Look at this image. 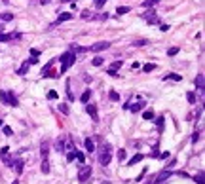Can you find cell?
I'll return each instance as SVG.
<instances>
[{
  "label": "cell",
  "mask_w": 205,
  "mask_h": 184,
  "mask_svg": "<svg viewBox=\"0 0 205 184\" xmlns=\"http://www.w3.org/2000/svg\"><path fill=\"white\" fill-rule=\"evenodd\" d=\"M63 65H61V74H65L68 68H71L72 65H74V61H76V55L72 53V51H66V53H63L61 55V59H59Z\"/></svg>",
  "instance_id": "6da1fadb"
},
{
  "label": "cell",
  "mask_w": 205,
  "mask_h": 184,
  "mask_svg": "<svg viewBox=\"0 0 205 184\" xmlns=\"http://www.w3.org/2000/svg\"><path fill=\"white\" fill-rule=\"evenodd\" d=\"M110 157H112V154H110V144H103V146L99 148V162H101V165H108V163H110Z\"/></svg>",
  "instance_id": "7a4b0ae2"
},
{
  "label": "cell",
  "mask_w": 205,
  "mask_h": 184,
  "mask_svg": "<svg viewBox=\"0 0 205 184\" xmlns=\"http://www.w3.org/2000/svg\"><path fill=\"white\" fill-rule=\"evenodd\" d=\"M89 177H91V167H89V165H84V167L80 169V173H78V180H80V182H87Z\"/></svg>",
  "instance_id": "3957f363"
},
{
  "label": "cell",
  "mask_w": 205,
  "mask_h": 184,
  "mask_svg": "<svg viewBox=\"0 0 205 184\" xmlns=\"http://www.w3.org/2000/svg\"><path fill=\"white\" fill-rule=\"evenodd\" d=\"M122 65H124V63H122V59H120V61H114V63L108 66V70H106V72H108L110 76H118V68H120Z\"/></svg>",
  "instance_id": "277c9868"
},
{
  "label": "cell",
  "mask_w": 205,
  "mask_h": 184,
  "mask_svg": "<svg viewBox=\"0 0 205 184\" xmlns=\"http://www.w3.org/2000/svg\"><path fill=\"white\" fill-rule=\"evenodd\" d=\"M40 154H42V159H48L50 157V143L48 141H44L40 144Z\"/></svg>",
  "instance_id": "5b68a950"
},
{
  "label": "cell",
  "mask_w": 205,
  "mask_h": 184,
  "mask_svg": "<svg viewBox=\"0 0 205 184\" xmlns=\"http://www.w3.org/2000/svg\"><path fill=\"white\" fill-rule=\"evenodd\" d=\"M0 156H2V159H4V163L12 167V163H13V162H12V159H10V148H8V146H4L2 150H0Z\"/></svg>",
  "instance_id": "8992f818"
},
{
  "label": "cell",
  "mask_w": 205,
  "mask_h": 184,
  "mask_svg": "<svg viewBox=\"0 0 205 184\" xmlns=\"http://www.w3.org/2000/svg\"><path fill=\"white\" fill-rule=\"evenodd\" d=\"M108 46H110V42H97V44H93V46H91V51H103V50H106L108 48Z\"/></svg>",
  "instance_id": "52a82bcc"
},
{
  "label": "cell",
  "mask_w": 205,
  "mask_h": 184,
  "mask_svg": "<svg viewBox=\"0 0 205 184\" xmlns=\"http://www.w3.org/2000/svg\"><path fill=\"white\" fill-rule=\"evenodd\" d=\"M85 110H87V114L91 116V120H93V122H99V116H97V108H95V104H87V106H85Z\"/></svg>",
  "instance_id": "ba28073f"
},
{
  "label": "cell",
  "mask_w": 205,
  "mask_h": 184,
  "mask_svg": "<svg viewBox=\"0 0 205 184\" xmlns=\"http://www.w3.org/2000/svg\"><path fill=\"white\" fill-rule=\"evenodd\" d=\"M144 19H146L148 23H158V21H159V19H158V15H156V12H152V10L144 13Z\"/></svg>",
  "instance_id": "9c48e42d"
},
{
  "label": "cell",
  "mask_w": 205,
  "mask_h": 184,
  "mask_svg": "<svg viewBox=\"0 0 205 184\" xmlns=\"http://www.w3.org/2000/svg\"><path fill=\"white\" fill-rule=\"evenodd\" d=\"M72 19V13L71 12H63V13H59V23H65V21H71Z\"/></svg>",
  "instance_id": "30bf717a"
},
{
  "label": "cell",
  "mask_w": 205,
  "mask_h": 184,
  "mask_svg": "<svg viewBox=\"0 0 205 184\" xmlns=\"http://www.w3.org/2000/svg\"><path fill=\"white\" fill-rule=\"evenodd\" d=\"M13 165H15V173H17V175H21V173H23V169H25V163H23L21 159H17L15 163H12V167H13Z\"/></svg>",
  "instance_id": "8fae6325"
},
{
  "label": "cell",
  "mask_w": 205,
  "mask_h": 184,
  "mask_svg": "<svg viewBox=\"0 0 205 184\" xmlns=\"http://www.w3.org/2000/svg\"><path fill=\"white\" fill-rule=\"evenodd\" d=\"M143 157H144L143 154H135V156H133V157L129 159V162H127V165H135V163H139V162H141Z\"/></svg>",
  "instance_id": "7c38bea8"
},
{
  "label": "cell",
  "mask_w": 205,
  "mask_h": 184,
  "mask_svg": "<svg viewBox=\"0 0 205 184\" xmlns=\"http://www.w3.org/2000/svg\"><path fill=\"white\" fill-rule=\"evenodd\" d=\"M85 150L87 152H95V144H93V139H85Z\"/></svg>",
  "instance_id": "4fadbf2b"
},
{
  "label": "cell",
  "mask_w": 205,
  "mask_h": 184,
  "mask_svg": "<svg viewBox=\"0 0 205 184\" xmlns=\"http://www.w3.org/2000/svg\"><path fill=\"white\" fill-rule=\"evenodd\" d=\"M29 66H31V65H29V61H25V63H23V65H21V68H19V70H17V74H21V76H25V74H27V70H29Z\"/></svg>",
  "instance_id": "5bb4252c"
},
{
  "label": "cell",
  "mask_w": 205,
  "mask_h": 184,
  "mask_svg": "<svg viewBox=\"0 0 205 184\" xmlns=\"http://www.w3.org/2000/svg\"><path fill=\"white\" fill-rule=\"evenodd\" d=\"M19 34H2V32H0V42H10V40H13Z\"/></svg>",
  "instance_id": "9a60e30c"
},
{
  "label": "cell",
  "mask_w": 205,
  "mask_h": 184,
  "mask_svg": "<svg viewBox=\"0 0 205 184\" xmlns=\"http://www.w3.org/2000/svg\"><path fill=\"white\" fill-rule=\"evenodd\" d=\"M42 173L44 175L50 173V159H42Z\"/></svg>",
  "instance_id": "2e32d148"
},
{
  "label": "cell",
  "mask_w": 205,
  "mask_h": 184,
  "mask_svg": "<svg viewBox=\"0 0 205 184\" xmlns=\"http://www.w3.org/2000/svg\"><path fill=\"white\" fill-rule=\"evenodd\" d=\"M164 80H173V82H180L182 78H180V74H173V72H171V74H165V76H164Z\"/></svg>",
  "instance_id": "e0dca14e"
},
{
  "label": "cell",
  "mask_w": 205,
  "mask_h": 184,
  "mask_svg": "<svg viewBox=\"0 0 205 184\" xmlns=\"http://www.w3.org/2000/svg\"><path fill=\"white\" fill-rule=\"evenodd\" d=\"M203 84H205L203 74H198V76H196V85H198V89H203Z\"/></svg>",
  "instance_id": "ac0fdd59"
},
{
  "label": "cell",
  "mask_w": 205,
  "mask_h": 184,
  "mask_svg": "<svg viewBox=\"0 0 205 184\" xmlns=\"http://www.w3.org/2000/svg\"><path fill=\"white\" fill-rule=\"evenodd\" d=\"M74 55H78V53H85L87 51V48H82V46H72V50H71Z\"/></svg>",
  "instance_id": "d6986e66"
},
{
  "label": "cell",
  "mask_w": 205,
  "mask_h": 184,
  "mask_svg": "<svg viewBox=\"0 0 205 184\" xmlns=\"http://www.w3.org/2000/svg\"><path fill=\"white\" fill-rule=\"evenodd\" d=\"M143 118L148 120V122H152V120H154V112H152V110H144V112H143Z\"/></svg>",
  "instance_id": "ffe728a7"
},
{
  "label": "cell",
  "mask_w": 205,
  "mask_h": 184,
  "mask_svg": "<svg viewBox=\"0 0 205 184\" xmlns=\"http://www.w3.org/2000/svg\"><path fill=\"white\" fill-rule=\"evenodd\" d=\"M8 104H12V106H17V97H15L13 93H8Z\"/></svg>",
  "instance_id": "44dd1931"
},
{
  "label": "cell",
  "mask_w": 205,
  "mask_h": 184,
  "mask_svg": "<svg viewBox=\"0 0 205 184\" xmlns=\"http://www.w3.org/2000/svg\"><path fill=\"white\" fill-rule=\"evenodd\" d=\"M89 97H91V91H89V89H85L84 93H82V97H80V101H82V103H87V101H89Z\"/></svg>",
  "instance_id": "7402d4cb"
},
{
  "label": "cell",
  "mask_w": 205,
  "mask_h": 184,
  "mask_svg": "<svg viewBox=\"0 0 205 184\" xmlns=\"http://www.w3.org/2000/svg\"><path fill=\"white\" fill-rule=\"evenodd\" d=\"M93 15H95V13L89 12V10H84V12H82V19H93Z\"/></svg>",
  "instance_id": "603a6c76"
},
{
  "label": "cell",
  "mask_w": 205,
  "mask_h": 184,
  "mask_svg": "<svg viewBox=\"0 0 205 184\" xmlns=\"http://www.w3.org/2000/svg\"><path fill=\"white\" fill-rule=\"evenodd\" d=\"M154 68H156V65H154V63H148V65L143 66V72H152Z\"/></svg>",
  "instance_id": "cb8c5ba5"
},
{
  "label": "cell",
  "mask_w": 205,
  "mask_h": 184,
  "mask_svg": "<svg viewBox=\"0 0 205 184\" xmlns=\"http://www.w3.org/2000/svg\"><path fill=\"white\" fill-rule=\"evenodd\" d=\"M131 8L129 6H118V10H116V13H120V15H124V13H127Z\"/></svg>",
  "instance_id": "d4e9b609"
},
{
  "label": "cell",
  "mask_w": 205,
  "mask_h": 184,
  "mask_svg": "<svg viewBox=\"0 0 205 184\" xmlns=\"http://www.w3.org/2000/svg\"><path fill=\"white\" fill-rule=\"evenodd\" d=\"M55 148H57V152H63V150H65V143H63L61 139H57V141H55Z\"/></svg>",
  "instance_id": "484cf974"
},
{
  "label": "cell",
  "mask_w": 205,
  "mask_h": 184,
  "mask_svg": "<svg viewBox=\"0 0 205 184\" xmlns=\"http://www.w3.org/2000/svg\"><path fill=\"white\" fill-rule=\"evenodd\" d=\"M143 108H144V103H143V101H141V103H137V104H133V106H131V110H133V112H139V110H143Z\"/></svg>",
  "instance_id": "4316f807"
},
{
  "label": "cell",
  "mask_w": 205,
  "mask_h": 184,
  "mask_svg": "<svg viewBox=\"0 0 205 184\" xmlns=\"http://www.w3.org/2000/svg\"><path fill=\"white\" fill-rule=\"evenodd\" d=\"M186 99H188L190 104H196V93H192V91H190V93H186Z\"/></svg>",
  "instance_id": "83f0119b"
},
{
  "label": "cell",
  "mask_w": 205,
  "mask_h": 184,
  "mask_svg": "<svg viewBox=\"0 0 205 184\" xmlns=\"http://www.w3.org/2000/svg\"><path fill=\"white\" fill-rule=\"evenodd\" d=\"M169 175H171L169 171H165V173H162V175H159V177H158V180H156V182H164L165 178H169Z\"/></svg>",
  "instance_id": "f1b7e54d"
},
{
  "label": "cell",
  "mask_w": 205,
  "mask_h": 184,
  "mask_svg": "<svg viewBox=\"0 0 205 184\" xmlns=\"http://www.w3.org/2000/svg\"><path fill=\"white\" fill-rule=\"evenodd\" d=\"M108 99H110V101H120V95L116 93V91H110V93H108Z\"/></svg>",
  "instance_id": "f546056e"
},
{
  "label": "cell",
  "mask_w": 205,
  "mask_h": 184,
  "mask_svg": "<svg viewBox=\"0 0 205 184\" xmlns=\"http://www.w3.org/2000/svg\"><path fill=\"white\" fill-rule=\"evenodd\" d=\"M0 101H2V104H8V93L6 91H0Z\"/></svg>",
  "instance_id": "4dcf8cb0"
},
{
  "label": "cell",
  "mask_w": 205,
  "mask_h": 184,
  "mask_svg": "<svg viewBox=\"0 0 205 184\" xmlns=\"http://www.w3.org/2000/svg\"><path fill=\"white\" fill-rule=\"evenodd\" d=\"M156 125H158V131L162 133V131H164V118H158V120H156Z\"/></svg>",
  "instance_id": "1f68e13d"
},
{
  "label": "cell",
  "mask_w": 205,
  "mask_h": 184,
  "mask_svg": "<svg viewBox=\"0 0 205 184\" xmlns=\"http://www.w3.org/2000/svg\"><path fill=\"white\" fill-rule=\"evenodd\" d=\"M66 95H68V99H71V101L74 99V95H72V91H71V82H68V80H66Z\"/></svg>",
  "instance_id": "d6a6232c"
},
{
  "label": "cell",
  "mask_w": 205,
  "mask_h": 184,
  "mask_svg": "<svg viewBox=\"0 0 205 184\" xmlns=\"http://www.w3.org/2000/svg\"><path fill=\"white\" fill-rule=\"evenodd\" d=\"M93 19H97V21H106V19H108V13H99V15H93Z\"/></svg>",
  "instance_id": "836d02e7"
},
{
  "label": "cell",
  "mask_w": 205,
  "mask_h": 184,
  "mask_svg": "<svg viewBox=\"0 0 205 184\" xmlns=\"http://www.w3.org/2000/svg\"><path fill=\"white\" fill-rule=\"evenodd\" d=\"M74 157L78 159V163H82V165H84V162H85V157H84V154H82V152H76V156H74Z\"/></svg>",
  "instance_id": "e575fe53"
},
{
  "label": "cell",
  "mask_w": 205,
  "mask_h": 184,
  "mask_svg": "<svg viewBox=\"0 0 205 184\" xmlns=\"http://www.w3.org/2000/svg\"><path fill=\"white\" fill-rule=\"evenodd\" d=\"M0 19H2V21H12L13 19V13H2V15H0Z\"/></svg>",
  "instance_id": "d590c367"
},
{
  "label": "cell",
  "mask_w": 205,
  "mask_h": 184,
  "mask_svg": "<svg viewBox=\"0 0 205 184\" xmlns=\"http://www.w3.org/2000/svg\"><path fill=\"white\" fill-rule=\"evenodd\" d=\"M103 63H105V59H103V57H95V59H93V66H101Z\"/></svg>",
  "instance_id": "8d00e7d4"
},
{
  "label": "cell",
  "mask_w": 205,
  "mask_h": 184,
  "mask_svg": "<svg viewBox=\"0 0 205 184\" xmlns=\"http://www.w3.org/2000/svg\"><path fill=\"white\" fill-rule=\"evenodd\" d=\"M156 4V0H144V2H143V8H152Z\"/></svg>",
  "instance_id": "74e56055"
},
{
  "label": "cell",
  "mask_w": 205,
  "mask_h": 184,
  "mask_svg": "<svg viewBox=\"0 0 205 184\" xmlns=\"http://www.w3.org/2000/svg\"><path fill=\"white\" fill-rule=\"evenodd\" d=\"M105 2H106V0H93L95 8H103V6H105Z\"/></svg>",
  "instance_id": "f35d334b"
},
{
  "label": "cell",
  "mask_w": 205,
  "mask_h": 184,
  "mask_svg": "<svg viewBox=\"0 0 205 184\" xmlns=\"http://www.w3.org/2000/svg\"><path fill=\"white\" fill-rule=\"evenodd\" d=\"M118 159H120V162L125 159V150H118Z\"/></svg>",
  "instance_id": "ab89813d"
},
{
  "label": "cell",
  "mask_w": 205,
  "mask_h": 184,
  "mask_svg": "<svg viewBox=\"0 0 205 184\" xmlns=\"http://www.w3.org/2000/svg\"><path fill=\"white\" fill-rule=\"evenodd\" d=\"M167 53H169V57H175V55L178 53V48H171V50H169Z\"/></svg>",
  "instance_id": "60d3db41"
},
{
  "label": "cell",
  "mask_w": 205,
  "mask_h": 184,
  "mask_svg": "<svg viewBox=\"0 0 205 184\" xmlns=\"http://www.w3.org/2000/svg\"><path fill=\"white\" fill-rule=\"evenodd\" d=\"M2 131H4V135H8V137L13 133V131H12V127H8V125H4V127H2Z\"/></svg>",
  "instance_id": "b9f144b4"
},
{
  "label": "cell",
  "mask_w": 205,
  "mask_h": 184,
  "mask_svg": "<svg viewBox=\"0 0 205 184\" xmlns=\"http://www.w3.org/2000/svg\"><path fill=\"white\" fill-rule=\"evenodd\" d=\"M148 42L146 40H137V42H133V46H139V48H141V46H146Z\"/></svg>",
  "instance_id": "7bdbcfd3"
},
{
  "label": "cell",
  "mask_w": 205,
  "mask_h": 184,
  "mask_svg": "<svg viewBox=\"0 0 205 184\" xmlns=\"http://www.w3.org/2000/svg\"><path fill=\"white\" fill-rule=\"evenodd\" d=\"M74 156H76V150H74V152H68V156H66V162H72V159H74Z\"/></svg>",
  "instance_id": "ee69618b"
},
{
  "label": "cell",
  "mask_w": 205,
  "mask_h": 184,
  "mask_svg": "<svg viewBox=\"0 0 205 184\" xmlns=\"http://www.w3.org/2000/svg\"><path fill=\"white\" fill-rule=\"evenodd\" d=\"M59 110H61L63 114H68V106H66V104H59Z\"/></svg>",
  "instance_id": "f6af8a7d"
},
{
  "label": "cell",
  "mask_w": 205,
  "mask_h": 184,
  "mask_svg": "<svg viewBox=\"0 0 205 184\" xmlns=\"http://www.w3.org/2000/svg\"><path fill=\"white\" fill-rule=\"evenodd\" d=\"M48 99H57V91H50V93H48Z\"/></svg>",
  "instance_id": "bcb514c9"
},
{
  "label": "cell",
  "mask_w": 205,
  "mask_h": 184,
  "mask_svg": "<svg viewBox=\"0 0 205 184\" xmlns=\"http://www.w3.org/2000/svg\"><path fill=\"white\" fill-rule=\"evenodd\" d=\"M198 141H199V133H194V135H192V143L196 144Z\"/></svg>",
  "instance_id": "7dc6e473"
},
{
  "label": "cell",
  "mask_w": 205,
  "mask_h": 184,
  "mask_svg": "<svg viewBox=\"0 0 205 184\" xmlns=\"http://www.w3.org/2000/svg\"><path fill=\"white\" fill-rule=\"evenodd\" d=\"M27 61H29V65H36V63H38L36 57H31V59H27Z\"/></svg>",
  "instance_id": "c3c4849f"
},
{
  "label": "cell",
  "mask_w": 205,
  "mask_h": 184,
  "mask_svg": "<svg viewBox=\"0 0 205 184\" xmlns=\"http://www.w3.org/2000/svg\"><path fill=\"white\" fill-rule=\"evenodd\" d=\"M31 55H32V57H38V55H40V51H38V50H31Z\"/></svg>",
  "instance_id": "681fc988"
},
{
  "label": "cell",
  "mask_w": 205,
  "mask_h": 184,
  "mask_svg": "<svg viewBox=\"0 0 205 184\" xmlns=\"http://www.w3.org/2000/svg\"><path fill=\"white\" fill-rule=\"evenodd\" d=\"M196 180H198V184H203V175H201V173H199V175H198V178H196Z\"/></svg>",
  "instance_id": "f907efd6"
},
{
  "label": "cell",
  "mask_w": 205,
  "mask_h": 184,
  "mask_svg": "<svg viewBox=\"0 0 205 184\" xmlns=\"http://www.w3.org/2000/svg\"><path fill=\"white\" fill-rule=\"evenodd\" d=\"M51 0H40V4H50Z\"/></svg>",
  "instance_id": "816d5d0a"
},
{
  "label": "cell",
  "mask_w": 205,
  "mask_h": 184,
  "mask_svg": "<svg viewBox=\"0 0 205 184\" xmlns=\"http://www.w3.org/2000/svg\"><path fill=\"white\" fill-rule=\"evenodd\" d=\"M63 2H76V0H63Z\"/></svg>",
  "instance_id": "f5cc1de1"
},
{
  "label": "cell",
  "mask_w": 205,
  "mask_h": 184,
  "mask_svg": "<svg viewBox=\"0 0 205 184\" xmlns=\"http://www.w3.org/2000/svg\"><path fill=\"white\" fill-rule=\"evenodd\" d=\"M13 184H19V180H13Z\"/></svg>",
  "instance_id": "db71d44e"
},
{
  "label": "cell",
  "mask_w": 205,
  "mask_h": 184,
  "mask_svg": "<svg viewBox=\"0 0 205 184\" xmlns=\"http://www.w3.org/2000/svg\"><path fill=\"white\" fill-rule=\"evenodd\" d=\"M0 127H2V120H0Z\"/></svg>",
  "instance_id": "11a10c76"
},
{
  "label": "cell",
  "mask_w": 205,
  "mask_h": 184,
  "mask_svg": "<svg viewBox=\"0 0 205 184\" xmlns=\"http://www.w3.org/2000/svg\"><path fill=\"white\" fill-rule=\"evenodd\" d=\"M103 184H108V182H103Z\"/></svg>",
  "instance_id": "9f6ffc18"
},
{
  "label": "cell",
  "mask_w": 205,
  "mask_h": 184,
  "mask_svg": "<svg viewBox=\"0 0 205 184\" xmlns=\"http://www.w3.org/2000/svg\"><path fill=\"white\" fill-rule=\"evenodd\" d=\"M156 2H158V0H156Z\"/></svg>",
  "instance_id": "6f0895ef"
}]
</instances>
